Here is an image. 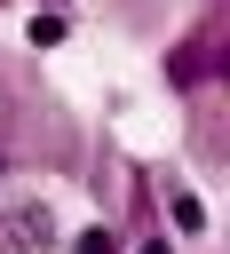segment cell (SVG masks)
<instances>
[{
	"label": "cell",
	"mask_w": 230,
	"mask_h": 254,
	"mask_svg": "<svg viewBox=\"0 0 230 254\" xmlns=\"http://www.w3.org/2000/svg\"><path fill=\"white\" fill-rule=\"evenodd\" d=\"M48 238H56L48 206H16V222H8V254H32V246H48Z\"/></svg>",
	"instance_id": "obj_1"
},
{
	"label": "cell",
	"mask_w": 230,
	"mask_h": 254,
	"mask_svg": "<svg viewBox=\"0 0 230 254\" xmlns=\"http://www.w3.org/2000/svg\"><path fill=\"white\" fill-rule=\"evenodd\" d=\"M71 254H111V238H103V230H87V238H79Z\"/></svg>",
	"instance_id": "obj_2"
},
{
	"label": "cell",
	"mask_w": 230,
	"mask_h": 254,
	"mask_svg": "<svg viewBox=\"0 0 230 254\" xmlns=\"http://www.w3.org/2000/svg\"><path fill=\"white\" fill-rule=\"evenodd\" d=\"M143 254H167V246H143Z\"/></svg>",
	"instance_id": "obj_3"
}]
</instances>
